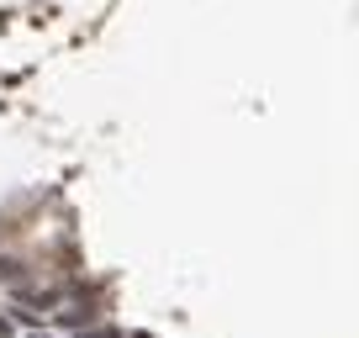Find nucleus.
Masks as SVG:
<instances>
[{
    "label": "nucleus",
    "instance_id": "f03ea898",
    "mask_svg": "<svg viewBox=\"0 0 359 338\" xmlns=\"http://www.w3.org/2000/svg\"><path fill=\"white\" fill-rule=\"evenodd\" d=\"M16 275H22V264H16V259H0V280H16Z\"/></svg>",
    "mask_w": 359,
    "mask_h": 338
},
{
    "label": "nucleus",
    "instance_id": "7ed1b4c3",
    "mask_svg": "<svg viewBox=\"0 0 359 338\" xmlns=\"http://www.w3.org/2000/svg\"><path fill=\"white\" fill-rule=\"evenodd\" d=\"M79 338H116V327H90V333H79Z\"/></svg>",
    "mask_w": 359,
    "mask_h": 338
},
{
    "label": "nucleus",
    "instance_id": "20e7f679",
    "mask_svg": "<svg viewBox=\"0 0 359 338\" xmlns=\"http://www.w3.org/2000/svg\"><path fill=\"white\" fill-rule=\"evenodd\" d=\"M0 338H11V317L6 312H0Z\"/></svg>",
    "mask_w": 359,
    "mask_h": 338
},
{
    "label": "nucleus",
    "instance_id": "39448f33",
    "mask_svg": "<svg viewBox=\"0 0 359 338\" xmlns=\"http://www.w3.org/2000/svg\"><path fill=\"white\" fill-rule=\"evenodd\" d=\"M37 338H43V333H37Z\"/></svg>",
    "mask_w": 359,
    "mask_h": 338
},
{
    "label": "nucleus",
    "instance_id": "f257e3e1",
    "mask_svg": "<svg viewBox=\"0 0 359 338\" xmlns=\"http://www.w3.org/2000/svg\"><path fill=\"white\" fill-rule=\"evenodd\" d=\"M58 323H64V327H79V323H90V312H85V306H74V312H58Z\"/></svg>",
    "mask_w": 359,
    "mask_h": 338
}]
</instances>
